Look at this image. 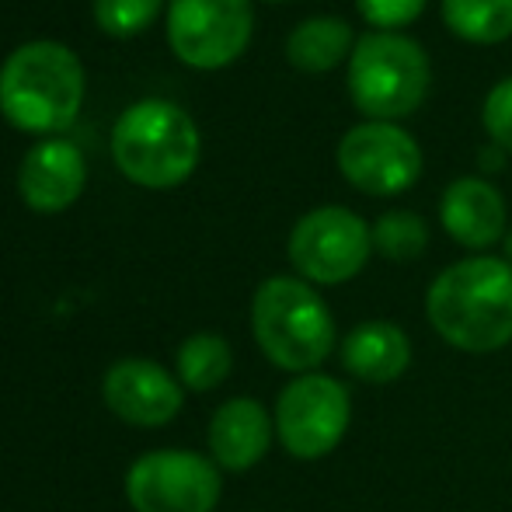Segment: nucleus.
Returning <instances> with one entry per match:
<instances>
[{
	"label": "nucleus",
	"mask_w": 512,
	"mask_h": 512,
	"mask_svg": "<svg viewBox=\"0 0 512 512\" xmlns=\"http://www.w3.org/2000/svg\"><path fill=\"white\" fill-rule=\"evenodd\" d=\"M425 314L446 345L488 356L512 342V265L478 255L453 262L432 279Z\"/></svg>",
	"instance_id": "1"
},
{
	"label": "nucleus",
	"mask_w": 512,
	"mask_h": 512,
	"mask_svg": "<svg viewBox=\"0 0 512 512\" xmlns=\"http://www.w3.org/2000/svg\"><path fill=\"white\" fill-rule=\"evenodd\" d=\"M81 102L84 67L63 42H25L0 67V112L21 133L67 129L81 112Z\"/></svg>",
	"instance_id": "2"
},
{
	"label": "nucleus",
	"mask_w": 512,
	"mask_h": 512,
	"mask_svg": "<svg viewBox=\"0 0 512 512\" xmlns=\"http://www.w3.org/2000/svg\"><path fill=\"white\" fill-rule=\"evenodd\" d=\"M251 331L272 366L286 373H314L331 356L335 317L307 279L272 276L251 300Z\"/></svg>",
	"instance_id": "3"
},
{
	"label": "nucleus",
	"mask_w": 512,
	"mask_h": 512,
	"mask_svg": "<svg viewBox=\"0 0 512 512\" xmlns=\"http://www.w3.org/2000/svg\"><path fill=\"white\" fill-rule=\"evenodd\" d=\"M112 157L129 182L143 189H175L199 164V129L175 102L143 98L115 122Z\"/></svg>",
	"instance_id": "4"
},
{
	"label": "nucleus",
	"mask_w": 512,
	"mask_h": 512,
	"mask_svg": "<svg viewBox=\"0 0 512 512\" xmlns=\"http://www.w3.org/2000/svg\"><path fill=\"white\" fill-rule=\"evenodd\" d=\"M349 95L366 122L418 112L429 95V56L401 32H370L349 56Z\"/></svg>",
	"instance_id": "5"
},
{
	"label": "nucleus",
	"mask_w": 512,
	"mask_h": 512,
	"mask_svg": "<svg viewBox=\"0 0 512 512\" xmlns=\"http://www.w3.org/2000/svg\"><path fill=\"white\" fill-rule=\"evenodd\" d=\"M276 436L297 460H321L335 453L352 422V398L342 380L328 373H304L290 380L276 401Z\"/></svg>",
	"instance_id": "6"
},
{
	"label": "nucleus",
	"mask_w": 512,
	"mask_h": 512,
	"mask_svg": "<svg viewBox=\"0 0 512 512\" xmlns=\"http://www.w3.org/2000/svg\"><path fill=\"white\" fill-rule=\"evenodd\" d=\"M373 227L345 206L310 209L290 230V262L307 283L338 286L366 269Z\"/></svg>",
	"instance_id": "7"
},
{
	"label": "nucleus",
	"mask_w": 512,
	"mask_h": 512,
	"mask_svg": "<svg viewBox=\"0 0 512 512\" xmlns=\"http://www.w3.org/2000/svg\"><path fill=\"white\" fill-rule=\"evenodd\" d=\"M220 492L216 464L192 450L143 453L126 474V499L136 512H213Z\"/></svg>",
	"instance_id": "8"
},
{
	"label": "nucleus",
	"mask_w": 512,
	"mask_h": 512,
	"mask_svg": "<svg viewBox=\"0 0 512 512\" xmlns=\"http://www.w3.org/2000/svg\"><path fill=\"white\" fill-rule=\"evenodd\" d=\"M255 14L251 0H171L168 42L189 67L216 70L248 49Z\"/></svg>",
	"instance_id": "9"
},
{
	"label": "nucleus",
	"mask_w": 512,
	"mask_h": 512,
	"mask_svg": "<svg viewBox=\"0 0 512 512\" xmlns=\"http://www.w3.org/2000/svg\"><path fill=\"white\" fill-rule=\"evenodd\" d=\"M338 171L366 196H401L422 175V150L394 122H359L338 143Z\"/></svg>",
	"instance_id": "10"
},
{
	"label": "nucleus",
	"mask_w": 512,
	"mask_h": 512,
	"mask_svg": "<svg viewBox=\"0 0 512 512\" xmlns=\"http://www.w3.org/2000/svg\"><path fill=\"white\" fill-rule=\"evenodd\" d=\"M105 405L129 425L157 429L182 411V384L150 359H119L102 380Z\"/></svg>",
	"instance_id": "11"
},
{
	"label": "nucleus",
	"mask_w": 512,
	"mask_h": 512,
	"mask_svg": "<svg viewBox=\"0 0 512 512\" xmlns=\"http://www.w3.org/2000/svg\"><path fill=\"white\" fill-rule=\"evenodd\" d=\"M84 168L81 150L70 140H42L25 154L18 168V192L39 213H60L84 192Z\"/></svg>",
	"instance_id": "12"
},
{
	"label": "nucleus",
	"mask_w": 512,
	"mask_h": 512,
	"mask_svg": "<svg viewBox=\"0 0 512 512\" xmlns=\"http://www.w3.org/2000/svg\"><path fill=\"white\" fill-rule=\"evenodd\" d=\"M443 230L457 244L471 251H485L492 244L506 241V199L485 178H457L446 185L443 203H439Z\"/></svg>",
	"instance_id": "13"
},
{
	"label": "nucleus",
	"mask_w": 512,
	"mask_h": 512,
	"mask_svg": "<svg viewBox=\"0 0 512 512\" xmlns=\"http://www.w3.org/2000/svg\"><path fill=\"white\" fill-rule=\"evenodd\" d=\"M276 422L255 398H230L209 418V453L223 471H248L269 453Z\"/></svg>",
	"instance_id": "14"
},
{
	"label": "nucleus",
	"mask_w": 512,
	"mask_h": 512,
	"mask_svg": "<svg viewBox=\"0 0 512 512\" xmlns=\"http://www.w3.org/2000/svg\"><path fill=\"white\" fill-rule=\"evenodd\" d=\"M342 366L363 384H394L411 366V342L394 321H363L345 335Z\"/></svg>",
	"instance_id": "15"
},
{
	"label": "nucleus",
	"mask_w": 512,
	"mask_h": 512,
	"mask_svg": "<svg viewBox=\"0 0 512 512\" xmlns=\"http://www.w3.org/2000/svg\"><path fill=\"white\" fill-rule=\"evenodd\" d=\"M356 39L352 28L335 14H317V18L300 21L286 39V60L304 74H328L345 56H352Z\"/></svg>",
	"instance_id": "16"
},
{
	"label": "nucleus",
	"mask_w": 512,
	"mask_h": 512,
	"mask_svg": "<svg viewBox=\"0 0 512 512\" xmlns=\"http://www.w3.org/2000/svg\"><path fill=\"white\" fill-rule=\"evenodd\" d=\"M443 21L457 39L495 46L512 35V0H443Z\"/></svg>",
	"instance_id": "17"
},
{
	"label": "nucleus",
	"mask_w": 512,
	"mask_h": 512,
	"mask_svg": "<svg viewBox=\"0 0 512 512\" xmlns=\"http://www.w3.org/2000/svg\"><path fill=\"white\" fill-rule=\"evenodd\" d=\"M234 366V352H230L227 338L213 335V331H199V335L185 338L178 349V380L189 391H213L230 377Z\"/></svg>",
	"instance_id": "18"
},
{
	"label": "nucleus",
	"mask_w": 512,
	"mask_h": 512,
	"mask_svg": "<svg viewBox=\"0 0 512 512\" xmlns=\"http://www.w3.org/2000/svg\"><path fill=\"white\" fill-rule=\"evenodd\" d=\"M429 248V227L411 209H391L373 223V251L391 262H415Z\"/></svg>",
	"instance_id": "19"
},
{
	"label": "nucleus",
	"mask_w": 512,
	"mask_h": 512,
	"mask_svg": "<svg viewBox=\"0 0 512 512\" xmlns=\"http://www.w3.org/2000/svg\"><path fill=\"white\" fill-rule=\"evenodd\" d=\"M161 11V0H95V21L112 35H136Z\"/></svg>",
	"instance_id": "20"
},
{
	"label": "nucleus",
	"mask_w": 512,
	"mask_h": 512,
	"mask_svg": "<svg viewBox=\"0 0 512 512\" xmlns=\"http://www.w3.org/2000/svg\"><path fill=\"white\" fill-rule=\"evenodd\" d=\"M429 0H356L359 14L370 21L377 32H398V28L418 21Z\"/></svg>",
	"instance_id": "21"
},
{
	"label": "nucleus",
	"mask_w": 512,
	"mask_h": 512,
	"mask_svg": "<svg viewBox=\"0 0 512 512\" xmlns=\"http://www.w3.org/2000/svg\"><path fill=\"white\" fill-rule=\"evenodd\" d=\"M481 122H485V133L492 136L495 147H502L506 154H512V77H506L502 84H495L492 95L485 98Z\"/></svg>",
	"instance_id": "22"
},
{
	"label": "nucleus",
	"mask_w": 512,
	"mask_h": 512,
	"mask_svg": "<svg viewBox=\"0 0 512 512\" xmlns=\"http://www.w3.org/2000/svg\"><path fill=\"white\" fill-rule=\"evenodd\" d=\"M502 154H506L502 147H492V150H485V154H481V161H485V168H488V171H495V168L502 164Z\"/></svg>",
	"instance_id": "23"
},
{
	"label": "nucleus",
	"mask_w": 512,
	"mask_h": 512,
	"mask_svg": "<svg viewBox=\"0 0 512 512\" xmlns=\"http://www.w3.org/2000/svg\"><path fill=\"white\" fill-rule=\"evenodd\" d=\"M502 251H506V262L512 265V227L506 230V241H502Z\"/></svg>",
	"instance_id": "24"
}]
</instances>
